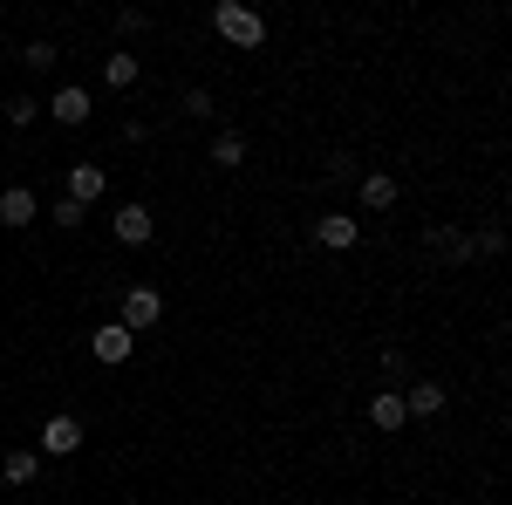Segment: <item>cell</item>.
I'll return each instance as SVG.
<instances>
[{"label": "cell", "mask_w": 512, "mask_h": 505, "mask_svg": "<svg viewBox=\"0 0 512 505\" xmlns=\"http://www.w3.org/2000/svg\"><path fill=\"white\" fill-rule=\"evenodd\" d=\"M212 28L233 41V48H260V41H267V21H260L253 7H239V0H219V7H212Z\"/></svg>", "instance_id": "obj_1"}, {"label": "cell", "mask_w": 512, "mask_h": 505, "mask_svg": "<svg viewBox=\"0 0 512 505\" xmlns=\"http://www.w3.org/2000/svg\"><path fill=\"white\" fill-rule=\"evenodd\" d=\"M158 321H164L158 287H130V294H123V328H130V335H137V328H158Z\"/></svg>", "instance_id": "obj_2"}, {"label": "cell", "mask_w": 512, "mask_h": 505, "mask_svg": "<svg viewBox=\"0 0 512 505\" xmlns=\"http://www.w3.org/2000/svg\"><path fill=\"white\" fill-rule=\"evenodd\" d=\"M444 403H451V389H444V383H410V389H403V417H417V424L444 417Z\"/></svg>", "instance_id": "obj_3"}, {"label": "cell", "mask_w": 512, "mask_h": 505, "mask_svg": "<svg viewBox=\"0 0 512 505\" xmlns=\"http://www.w3.org/2000/svg\"><path fill=\"white\" fill-rule=\"evenodd\" d=\"M130 349H137V335H130L123 321H110V328H96V335H89V355H96V362H110V369L130 362Z\"/></svg>", "instance_id": "obj_4"}, {"label": "cell", "mask_w": 512, "mask_h": 505, "mask_svg": "<svg viewBox=\"0 0 512 505\" xmlns=\"http://www.w3.org/2000/svg\"><path fill=\"white\" fill-rule=\"evenodd\" d=\"M41 451H48V458H69V451H82V424L69 417V410L41 424Z\"/></svg>", "instance_id": "obj_5"}, {"label": "cell", "mask_w": 512, "mask_h": 505, "mask_svg": "<svg viewBox=\"0 0 512 505\" xmlns=\"http://www.w3.org/2000/svg\"><path fill=\"white\" fill-rule=\"evenodd\" d=\"M315 239L328 246V253H349L355 239H362V226H355L349 212H321V219H315Z\"/></svg>", "instance_id": "obj_6"}, {"label": "cell", "mask_w": 512, "mask_h": 505, "mask_svg": "<svg viewBox=\"0 0 512 505\" xmlns=\"http://www.w3.org/2000/svg\"><path fill=\"white\" fill-rule=\"evenodd\" d=\"M35 192H28V185H7V192H0V226H14V233H21V226H35Z\"/></svg>", "instance_id": "obj_7"}, {"label": "cell", "mask_w": 512, "mask_h": 505, "mask_svg": "<svg viewBox=\"0 0 512 505\" xmlns=\"http://www.w3.org/2000/svg\"><path fill=\"white\" fill-rule=\"evenodd\" d=\"M103 192H110V178H103L96 164H69V198H76L82 212H89V205H96Z\"/></svg>", "instance_id": "obj_8"}, {"label": "cell", "mask_w": 512, "mask_h": 505, "mask_svg": "<svg viewBox=\"0 0 512 505\" xmlns=\"http://www.w3.org/2000/svg\"><path fill=\"white\" fill-rule=\"evenodd\" d=\"M151 233H158V219H151L144 205H123V212H117V239H123V246H144Z\"/></svg>", "instance_id": "obj_9"}, {"label": "cell", "mask_w": 512, "mask_h": 505, "mask_svg": "<svg viewBox=\"0 0 512 505\" xmlns=\"http://www.w3.org/2000/svg\"><path fill=\"white\" fill-rule=\"evenodd\" d=\"M48 117H55V123H89V89H76V82H69V89H55Z\"/></svg>", "instance_id": "obj_10"}, {"label": "cell", "mask_w": 512, "mask_h": 505, "mask_svg": "<svg viewBox=\"0 0 512 505\" xmlns=\"http://www.w3.org/2000/svg\"><path fill=\"white\" fill-rule=\"evenodd\" d=\"M362 205H369V212H390L396 205V178L390 171H369V178H362Z\"/></svg>", "instance_id": "obj_11"}, {"label": "cell", "mask_w": 512, "mask_h": 505, "mask_svg": "<svg viewBox=\"0 0 512 505\" xmlns=\"http://www.w3.org/2000/svg\"><path fill=\"white\" fill-rule=\"evenodd\" d=\"M35 471H41V458H35V451H7L0 478H7V485H35Z\"/></svg>", "instance_id": "obj_12"}, {"label": "cell", "mask_w": 512, "mask_h": 505, "mask_svg": "<svg viewBox=\"0 0 512 505\" xmlns=\"http://www.w3.org/2000/svg\"><path fill=\"white\" fill-rule=\"evenodd\" d=\"M369 424L376 430H403L410 424V417H403V396H376V403H369Z\"/></svg>", "instance_id": "obj_13"}, {"label": "cell", "mask_w": 512, "mask_h": 505, "mask_svg": "<svg viewBox=\"0 0 512 505\" xmlns=\"http://www.w3.org/2000/svg\"><path fill=\"white\" fill-rule=\"evenodd\" d=\"M137 76H144V62H137V55H110V62H103V82H110V89H130Z\"/></svg>", "instance_id": "obj_14"}, {"label": "cell", "mask_w": 512, "mask_h": 505, "mask_svg": "<svg viewBox=\"0 0 512 505\" xmlns=\"http://www.w3.org/2000/svg\"><path fill=\"white\" fill-rule=\"evenodd\" d=\"M239 157H246V137H239V130H219V137H212V164H219V171H233Z\"/></svg>", "instance_id": "obj_15"}, {"label": "cell", "mask_w": 512, "mask_h": 505, "mask_svg": "<svg viewBox=\"0 0 512 505\" xmlns=\"http://www.w3.org/2000/svg\"><path fill=\"white\" fill-rule=\"evenodd\" d=\"M48 219H55L62 233H76V226H82V219H89V212H82L76 198H55V212H48Z\"/></svg>", "instance_id": "obj_16"}, {"label": "cell", "mask_w": 512, "mask_h": 505, "mask_svg": "<svg viewBox=\"0 0 512 505\" xmlns=\"http://www.w3.org/2000/svg\"><path fill=\"white\" fill-rule=\"evenodd\" d=\"M21 62H28L35 76H48V69H55V41H28V55H21Z\"/></svg>", "instance_id": "obj_17"}, {"label": "cell", "mask_w": 512, "mask_h": 505, "mask_svg": "<svg viewBox=\"0 0 512 505\" xmlns=\"http://www.w3.org/2000/svg\"><path fill=\"white\" fill-rule=\"evenodd\" d=\"M7 123H35V96H14L7 103Z\"/></svg>", "instance_id": "obj_18"}]
</instances>
